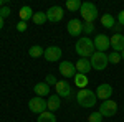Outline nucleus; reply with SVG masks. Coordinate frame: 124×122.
I'll list each match as a JSON object with an SVG mask.
<instances>
[{
	"label": "nucleus",
	"mask_w": 124,
	"mask_h": 122,
	"mask_svg": "<svg viewBox=\"0 0 124 122\" xmlns=\"http://www.w3.org/2000/svg\"><path fill=\"white\" fill-rule=\"evenodd\" d=\"M33 93L37 94V96H40V97H45V96L50 94V86L46 83H37V84L33 86Z\"/></svg>",
	"instance_id": "obj_17"
},
{
	"label": "nucleus",
	"mask_w": 124,
	"mask_h": 122,
	"mask_svg": "<svg viewBox=\"0 0 124 122\" xmlns=\"http://www.w3.org/2000/svg\"><path fill=\"white\" fill-rule=\"evenodd\" d=\"M117 22H119V25L124 27V10H121V12L117 13Z\"/></svg>",
	"instance_id": "obj_31"
},
{
	"label": "nucleus",
	"mask_w": 124,
	"mask_h": 122,
	"mask_svg": "<svg viewBox=\"0 0 124 122\" xmlns=\"http://www.w3.org/2000/svg\"><path fill=\"white\" fill-rule=\"evenodd\" d=\"M75 84H76L78 87H81V89H86V84H88V78H86V74L76 73V76H75Z\"/></svg>",
	"instance_id": "obj_21"
},
{
	"label": "nucleus",
	"mask_w": 124,
	"mask_h": 122,
	"mask_svg": "<svg viewBox=\"0 0 124 122\" xmlns=\"http://www.w3.org/2000/svg\"><path fill=\"white\" fill-rule=\"evenodd\" d=\"M96 101H98L96 93L91 91V89H88V87L86 89H81L76 94V102L81 107H93V106H96Z\"/></svg>",
	"instance_id": "obj_2"
},
{
	"label": "nucleus",
	"mask_w": 124,
	"mask_h": 122,
	"mask_svg": "<svg viewBox=\"0 0 124 122\" xmlns=\"http://www.w3.org/2000/svg\"><path fill=\"white\" fill-rule=\"evenodd\" d=\"M75 50H76V53L79 55L81 58H88V56H93V53L96 51L94 48V43H93V40H89L88 36L85 38H79L76 41V45H75Z\"/></svg>",
	"instance_id": "obj_1"
},
{
	"label": "nucleus",
	"mask_w": 124,
	"mask_h": 122,
	"mask_svg": "<svg viewBox=\"0 0 124 122\" xmlns=\"http://www.w3.org/2000/svg\"><path fill=\"white\" fill-rule=\"evenodd\" d=\"M17 30H18L20 33L27 31V22H18V23H17Z\"/></svg>",
	"instance_id": "obj_30"
},
{
	"label": "nucleus",
	"mask_w": 124,
	"mask_h": 122,
	"mask_svg": "<svg viewBox=\"0 0 124 122\" xmlns=\"http://www.w3.org/2000/svg\"><path fill=\"white\" fill-rule=\"evenodd\" d=\"M94 93L98 96V99L108 101L111 97V94H113V87H111V84H99L98 86V91H94Z\"/></svg>",
	"instance_id": "obj_12"
},
{
	"label": "nucleus",
	"mask_w": 124,
	"mask_h": 122,
	"mask_svg": "<svg viewBox=\"0 0 124 122\" xmlns=\"http://www.w3.org/2000/svg\"><path fill=\"white\" fill-rule=\"evenodd\" d=\"M88 122H103V115H101V112H99V111H96V112L89 114Z\"/></svg>",
	"instance_id": "obj_25"
},
{
	"label": "nucleus",
	"mask_w": 124,
	"mask_h": 122,
	"mask_svg": "<svg viewBox=\"0 0 124 122\" xmlns=\"http://www.w3.org/2000/svg\"><path fill=\"white\" fill-rule=\"evenodd\" d=\"M56 93L60 97H70V94H71V86L68 81H58L56 83Z\"/></svg>",
	"instance_id": "obj_15"
},
{
	"label": "nucleus",
	"mask_w": 124,
	"mask_h": 122,
	"mask_svg": "<svg viewBox=\"0 0 124 122\" xmlns=\"http://www.w3.org/2000/svg\"><path fill=\"white\" fill-rule=\"evenodd\" d=\"M18 15H20V18H22V22H27V20H31V18H33L35 12L31 10V7H28V5H23V7L20 8Z\"/></svg>",
	"instance_id": "obj_18"
},
{
	"label": "nucleus",
	"mask_w": 124,
	"mask_h": 122,
	"mask_svg": "<svg viewBox=\"0 0 124 122\" xmlns=\"http://www.w3.org/2000/svg\"><path fill=\"white\" fill-rule=\"evenodd\" d=\"M99 112H101L103 117H113L117 112V104L114 101H111V99H108L99 106Z\"/></svg>",
	"instance_id": "obj_7"
},
{
	"label": "nucleus",
	"mask_w": 124,
	"mask_h": 122,
	"mask_svg": "<svg viewBox=\"0 0 124 122\" xmlns=\"http://www.w3.org/2000/svg\"><path fill=\"white\" fill-rule=\"evenodd\" d=\"M111 48L114 50L116 53L124 51V35L123 33H117V35L111 36Z\"/></svg>",
	"instance_id": "obj_13"
},
{
	"label": "nucleus",
	"mask_w": 124,
	"mask_h": 122,
	"mask_svg": "<svg viewBox=\"0 0 124 122\" xmlns=\"http://www.w3.org/2000/svg\"><path fill=\"white\" fill-rule=\"evenodd\" d=\"M43 53H45V50L40 46V45H33V46L28 50V55L31 58H40V56H43Z\"/></svg>",
	"instance_id": "obj_23"
},
{
	"label": "nucleus",
	"mask_w": 124,
	"mask_h": 122,
	"mask_svg": "<svg viewBox=\"0 0 124 122\" xmlns=\"http://www.w3.org/2000/svg\"><path fill=\"white\" fill-rule=\"evenodd\" d=\"M63 8L61 7H58V5H55V7H50V8L46 10V20L48 22H51V23H56V22H60V20L63 18Z\"/></svg>",
	"instance_id": "obj_10"
},
{
	"label": "nucleus",
	"mask_w": 124,
	"mask_h": 122,
	"mask_svg": "<svg viewBox=\"0 0 124 122\" xmlns=\"http://www.w3.org/2000/svg\"><path fill=\"white\" fill-rule=\"evenodd\" d=\"M8 15H10V7L5 5V7H2V8H0V17H2V18H7Z\"/></svg>",
	"instance_id": "obj_28"
},
{
	"label": "nucleus",
	"mask_w": 124,
	"mask_h": 122,
	"mask_svg": "<svg viewBox=\"0 0 124 122\" xmlns=\"http://www.w3.org/2000/svg\"><path fill=\"white\" fill-rule=\"evenodd\" d=\"M79 13L85 18V23H94V20L98 18V8L91 2H85L79 8Z\"/></svg>",
	"instance_id": "obj_3"
},
{
	"label": "nucleus",
	"mask_w": 124,
	"mask_h": 122,
	"mask_svg": "<svg viewBox=\"0 0 124 122\" xmlns=\"http://www.w3.org/2000/svg\"><path fill=\"white\" fill-rule=\"evenodd\" d=\"M81 0H68L66 2V8L68 10H71V12H76V10L81 8Z\"/></svg>",
	"instance_id": "obj_24"
},
{
	"label": "nucleus",
	"mask_w": 124,
	"mask_h": 122,
	"mask_svg": "<svg viewBox=\"0 0 124 122\" xmlns=\"http://www.w3.org/2000/svg\"><path fill=\"white\" fill-rule=\"evenodd\" d=\"M83 31H85L86 35L93 33V31H94V23H85V27H83Z\"/></svg>",
	"instance_id": "obj_27"
},
{
	"label": "nucleus",
	"mask_w": 124,
	"mask_h": 122,
	"mask_svg": "<svg viewBox=\"0 0 124 122\" xmlns=\"http://www.w3.org/2000/svg\"><path fill=\"white\" fill-rule=\"evenodd\" d=\"M76 68V73H81V74H88L93 68H91V61L88 59V58H79L78 59V63L75 65Z\"/></svg>",
	"instance_id": "obj_14"
},
{
	"label": "nucleus",
	"mask_w": 124,
	"mask_h": 122,
	"mask_svg": "<svg viewBox=\"0 0 124 122\" xmlns=\"http://www.w3.org/2000/svg\"><path fill=\"white\" fill-rule=\"evenodd\" d=\"M28 109L33 114H38V115L41 112H45V109H46V101H45V97H40V96L31 97L28 101Z\"/></svg>",
	"instance_id": "obj_5"
},
{
	"label": "nucleus",
	"mask_w": 124,
	"mask_h": 122,
	"mask_svg": "<svg viewBox=\"0 0 124 122\" xmlns=\"http://www.w3.org/2000/svg\"><path fill=\"white\" fill-rule=\"evenodd\" d=\"M94 48L96 51H101V53H104V51H108L109 50V46H111V38L108 36V35H103V33H99L98 36L94 38Z\"/></svg>",
	"instance_id": "obj_6"
},
{
	"label": "nucleus",
	"mask_w": 124,
	"mask_h": 122,
	"mask_svg": "<svg viewBox=\"0 0 124 122\" xmlns=\"http://www.w3.org/2000/svg\"><path fill=\"white\" fill-rule=\"evenodd\" d=\"M89 61H91V68L96 69V71H103V69H106V68H108V63H109L108 55H106V53H101V51H94Z\"/></svg>",
	"instance_id": "obj_4"
},
{
	"label": "nucleus",
	"mask_w": 124,
	"mask_h": 122,
	"mask_svg": "<svg viewBox=\"0 0 124 122\" xmlns=\"http://www.w3.org/2000/svg\"><path fill=\"white\" fill-rule=\"evenodd\" d=\"M58 69H60L61 76H65V78H75L76 76V68L70 61H61L60 66H58Z\"/></svg>",
	"instance_id": "obj_11"
},
{
	"label": "nucleus",
	"mask_w": 124,
	"mask_h": 122,
	"mask_svg": "<svg viewBox=\"0 0 124 122\" xmlns=\"http://www.w3.org/2000/svg\"><path fill=\"white\" fill-rule=\"evenodd\" d=\"M101 25H103L104 28H111L113 30V27L116 25V18L111 15V13H106V15L101 17Z\"/></svg>",
	"instance_id": "obj_19"
},
{
	"label": "nucleus",
	"mask_w": 124,
	"mask_h": 122,
	"mask_svg": "<svg viewBox=\"0 0 124 122\" xmlns=\"http://www.w3.org/2000/svg\"><path fill=\"white\" fill-rule=\"evenodd\" d=\"M83 27H85V23H83L81 20L71 18L66 25V30H68V33H70L71 36H79V35L83 33Z\"/></svg>",
	"instance_id": "obj_8"
},
{
	"label": "nucleus",
	"mask_w": 124,
	"mask_h": 122,
	"mask_svg": "<svg viewBox=\"0 0 124 122\" xmlns=\"http://www.w3.org/2000/svg\"><path fill=\"white\" fill-rule=\"evenodd\" d=\"M45 79H46L45 83H46L48 86H51V84H55V86H56V83H58V81H56V78H55L53 74H48L46 78H45Z\"/></svg>",
	"instance_id": "obj_29"
},
{
	"label": "nucleus",
	"mask_w": 124,
	"mask_h": 122,
	"mask_svg": "<svg viewBox=\"0 0 124 122\" xmlns=\"http://www.w3.org/2000/svg\"><path fill=\"white\" fill-rule=\"evenodd\" d=\"M31 22H33L35 25H43V23L46 22V12H35Z\"/></svg>",
	"instance_id": "obj_22"
},
{
	"label": "nucleus",
	"mask_w": 124,
	"mask_h": 122,
	"mask_svg": "<svg viewBox=\"0 0 124 122\" xmlns=\"http://www.w3.org/2000/svg\"><path fill=\"white\" fill-rule=\"evenodd\" d=\"M2 7H5V2H3V0H0V8H2Z\"/></svg>",
	"instance_id": "obj_34"
},
{
	"label": "nucleus",
	"mask_w": 124,
	"mask_h": 122,
	"mask_svg": "<svg viewBox=\"0 0 124 122\" xmlns=\"http://www.w3.org/2000/svg\"><path fill=\"white\" fill-rule=\"evenodd\" d=\"M121 28H123V25L116 23L114 27H113V31H114V35H117V33H121Z\"/></svg>",
	"instance_id": "obj_32"
},
{
	"label": "nucleus",
	"mask_w": 124,
	"mask_h": 122,
	"mask_svg": "<svg viewBox=\"0 0 124 122\" xmlns=\"http://www.w3.org/2000/svg\"><path fill=\"white\" fill-rule=\"evenodd\" d=\"M108 59H109V63H113V65H117L119 61H121V53H109L108 55Z\"/></svg>",
	"instance_id": "obj_26"
},
{
	"label": "nucleus",
	"mask_w": 124,
	"mask_h": 122,
	"mask_svg": "<svg viewBox=\"0 0 124 122\" xmlns=\"http://www.w3.org/2000/svg\"><path fill=\"white\" fill-rule=\"evenodd\" d=\"M121 59H124V51H121Z\"/></svg>",
	"instance_id": "obj_35"
},
{
	"label": "nucleus",
	"mask_w": 124,
	"mask_h": 122,
	"mask_svg": "<svg viewBox=\"0 0 124 122\" xmlns=\"http://www.w3.org/2000/svg\"><path fill=\"white\" fill-rule=\"evenodd\" d=\"M37 122H56V117H55V114H53V112L45 111V112H41V114L38 115Z\"/></svg>",
	"instance_id": "obj_20"
},
{
	"label": "nucleus",
	"mask_w": 124,
	"mask_h": 122,
	"mask_svg": "<svg viewBox=\"0 0 124 122\" xmlns=\"http://www.w3.org/2000/svg\"><path fill=\"white\" fill-rule=\"evenodd\" d=\"M3 28V18H2V17H0V30Z\"/></svg>",
	"instance_id": "obj_33"
},
{
	"label": "nucleus",
	"mask_w": 124,
	"mask_h": 122,
	"mask_svg": "<svg viewBox=\"0 0 124 122\" xmlns=\"http://www.w3.org/2000/svg\"><path fill=\"white\" fill-rule=\"evenodd\" d=\"M61 55H63V51H61V48H58V46H48L46 50H45V53H43L45 59L50 61V63L58 61V59L61 58Z\"/></svg>",
	"instance_id": "obj_9"
},
{
	"label": "nucleus",
	"mask_w": 124,
	"mask_h": 122,
	"mask_svg": "<svg viewBox=\"0 0 124 122\" xmlns=\"http://www.w3.org/2000/svg\"><path fill=\"white\" fill-rule=\"evenodd\" d=\"M60 106H61V102H60V96H58V94H51V96H48L46 109L50 111V112L58 111V109H60Z\"/></svg>",
	"instance_id": "obj_16"
}]
</instances>
